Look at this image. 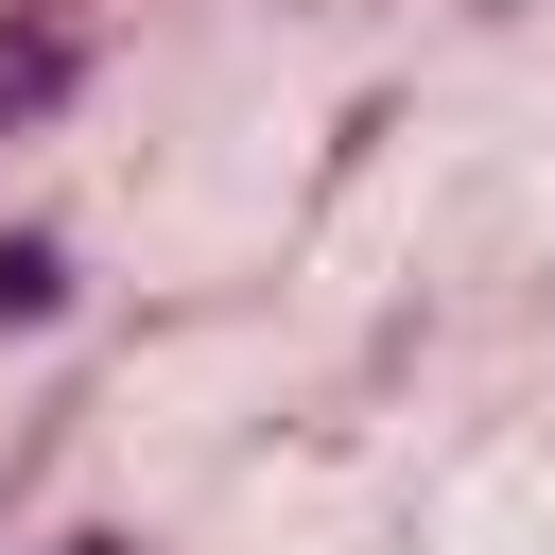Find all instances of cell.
I'll list each match as a JSON object with an SVG mask.
<instances>
[{
    "label": "cell",
    "mask_w": 555,
    "mask_h": 555,
    "mask_svg": "<svg viewBox=\"0 0 555 555\" xmlns=\"http://www.w3.org/2000/svg\"><path fill=\"white\" fill-rule=\"evenodd\" d=\"M69 555H121V538H69Z\"/></svg>",
    "instance_id": "2"
},
{
    "label": "cell",
    "mask_w": 555,
    "mask_h": 555,
    "mask_svg": "<svg viewBox=\"0 0 555 555\" xmlns=\"http://www.w3.org/2000/svg\"><path fill=\"white\" fill-rule=\"evenodd\" d=\"M69 312V243H0V330H52Z\"/></svg>",
    "instance_id": "1"
}]
</instances>
